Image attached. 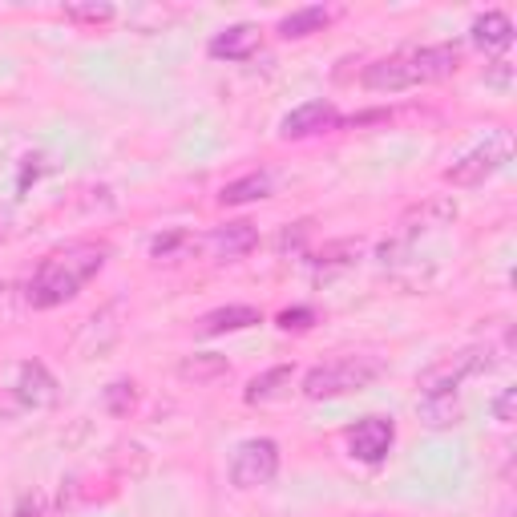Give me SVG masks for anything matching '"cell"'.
I'll list each match as a JSON object with an SVG mask.
<instances>
[{
	"label": "cell",
	"mask_w": 517,
	"mask_h": 517,
	"mask_svg": "<svg viewBox=\"0 0 517 517\" xmlns=\"http://www.w3.org/2000/svg\"><path fill=\"white\" fill-rule=\"evenodd\" d=\"M106 247L97 243H73L65 251H53L37 275L29 279V307H37V312H49V307L57 303H69L101 267H106Z\"/></svg>",
	"instance_id": "obj_1"
},
{
	"label": "cell",
	"mask_w": 517,
	"mask_h": 517,
	"mask_svg": "<svg viewBox=\"0 0 517 517\" xmlns=\"http://www.w3.org/2000/svg\"><path fill=\"white\" fill-rule=\"evenodd\" d=\"M461 65V49L457 45H421V49H404L392 57H380L364 69V85L376 93H400L412 85H429V81H445L453 77Z\"/></svg>",
	"instance_id": "obj_2"
},
{
	"label": "cell",
	"mask_w": 517,
	"mask_h": 517,
	"mask_svg": "<svg viewBox=\"0 0 517 517\" xmlns=\"http://www.w3.org/2000/svg\"><path fill=\"white\" fill-rule=\"evenodd\" d=\"M384 376V364L376 356H340L332 364H320L303 376V396L307 400H336L348 392H360Z\"/></svg>",
	"instance_id": "obj_3"
},
{
	"label": "cell",
	"mask_w": 517,
	"mask_h": 517,
	"mask_svg": "<svg viewBox=\"0 0 517 517\" xmlns=\"http://www.w3.org/2000/svg\"><path fill=\"white\" fill-rule=\"evenodd\" d=\"M509 150H513L509 134H505V130H493L485 142H477L473 150H465V154L445 170V182H453V186H481L485 178H493V174L509 162Z\"/></svg>",
	"instance_id": "obj_4"
},
{
	"label": "cell",
	"mask_w": 517,
	"mask_h": 517,
	"mask_svg": "<svg viewBox=\"0 0 517 517\" xmlns=\"http://www.w3.org/2000/svg\"><path fill=\"white\" fill-rule=\"evenodd\" d=\"M279 473V445L271 437H251L235 449L231 457V481L239 489H259V485H271Z\"/></svg>",
	"instance_id": "obj_5"
},
{
	"label": "cell",
	"mask_w": 517,
	"mask_h": 517,
	"mask_svg": "<svg viewBox=\"0 0 517 517\" xmlns=\"http://www.w3.org/2000/svg\"><path fill=\"white\" fill-rule=\"evenodd\" d=\"M392 441H396V425L388 417H364L348 429V453L364 465H380L392 453Z\"/></svg>",
	"instance_id": "obj_6"
},
{
	"label": "cell",
	"mask_w": 517,
	"mask_h": 517,
	"mask_svg": "<svg viewBox=\"0 0 517 517\" xmlns=\"http://www.w3.org/2000/svg\"><path fill=\"white\" fill-rule=\"evenodd\" d=\"M453 219H457V202H449V198H429V202H421V206H408V211L400 215V239L412 243V239L425 235V231L449 227Z\"/></svg>",
	"instance_id": "obj_7"
},
{
	"label": "cell",
	"mask_w": 517,
	"mask_h": 517,
	"mask_svg": "<svg viewBox=\"0 0 517 517\" xmlns=\"http://www.w3.org/2000/svg\"><path fill=\"white\" fill-rule=\"evenodd\" d=\"M13 396H17L25 408H45V404L57 400V380H53V372H49L41 360H25V364L17 368Z\"/></svg>",
	"instance_id": "obj_8"
},
{
	"label": "cell",
	"mask_w": 517,
	"mask_h": 517,
	"mask_svg": "<svg viewBox=\"0 0 517 517\" xmlns=\"http://www.w3.org/2000/svg\"><path fill=\"white\" fill-rule=\"evenodd\" d=\"M340 126V114L336 106H328V101H307V106L291 110L283 118V138H312V134H324V130H336Z\"/></svg>",
	"instance_id": "obj_9"
},
{
	"label": "cell",
	"mask_w": 517,
	"mask_h": 517,
	"mask_svg": "<svg viewBox=\"0 0 517 517\" xmlns=\"http://www.w3.org/2000/svg\"><path fill=\"white\" fill-rule=\"evenodd\" d=\"M255 243H259V231L251 223H223V227H215L211 235H206V251H211L215 259H223V263L251 255Z\"/></svg>",
	"instance_id": "obj_10"
},
{
	"label": "cell",
	"mask_w": 517,
	"mask_h": 517,
	"mask_svg": "<svg viewBox=\"0 0 517 517\" xmlns=\"http://www.w3.org/2000/svg\"><path fill=\"white\" fill-rule=\"evenodd\" d=\"M263 41V29L259 25H231L223 33L211 37V45H206V53H211L215 61H247Z\"/></svg>",
	"instance_id": "obj_11"
},
{
	"label": "cell",
	"mask_w": 517,
	"mask_h": 517,
	"mask_svg": "<svg viewBox=\"0 0 517 517\" xmlns=\"http://www.w3.org/2000/svg\"><path fill=\"white\" fill-rule=\"evenodd\" d=\"M263 324V316L247 303H231V307H219V312L202 316V332L206 336H223V332H243V328H255Z\"/></svg>",
	"instance_id": "obj_12"
},
{
	"label": "cell",
	"mask_w": 517,
	"mask_h": 517,
	"mask_svg": "<svg viewBox=\"0 0 517 517\" xmlns=\"http://www.w3.org/2000/svg\"><path fill=\"white\" fill-rule=\"evenodd\" d=\"M469 37H473V45H477V49H485V53L509 49V41H513V21H509L505 13H485V17H477V21H473Z\"/></svg>",
	"instance_id": "obj_13"
},
{
	"label": "cell",
	"mask_w": 517,
	"mask_h": 517,
	"mask_svg": "<svg viewBox=\"0 0 517 517\" xmlns=\"http://www.w3.org/2000/svg\"><path fill=\"white\" fill-rule=\"evenodd\" d=\"M271 174L267 170H255V174H247V178H235V182H227L223 190H219V202L223 206H247V202H263V198H271Z\"/></svg>",
	"instance_id": "obj_14"
},
{
	"label": "cell",
	"mask_w": 517,
	"mask_h": 517,
	"mask_svg": "<svg viewBox=\"0 0 517 517\" xmlns=\"http://www.w3.org/2000/svg\"><path fill=\"white\" fill-rule=\"evenodd\" d=\"M417 412L429 429H449L461 417V404H457V392H421Z\"/></svg>",
	"instance_id": "obj_15"
},
{
	"label": "cell",
	"mask_w": 517,
	"mask_h": 517,
	"mask_svg": "<svg viewBox=\"0 0 517 517\" xmlns=\"http://www.w3.org/2000/svg\"><path fill=\"white\" fill-rule=\"evenodd\" d=\"M328 21H332V13H328V9H320V5H307V9H295V13H287V17L279 21V37H287V41L312 37V33H320Z\"/></svg>",
	"instance_id": "obj_16"
},
{
	"label": "cell",
	"mask_w": 517,
	"mask_h": 517,
	"mask_svg": "<svg viewBox=\"0 0 517 517\" xmlns=\"http://www.w3.org/2000/svg\"><path fill=\"white\" fill-rule=\"evenodd\" d=\"M291 368L287 364H279V368H267L263 376H255L251 384H247V392H243V400L247 404H267V400H275V396H283V388H291Z\"/></svg>",
	"instance_id": "obj_17"
},
{
	"label": "cell",
	"mask_w": 517,
	"mask_h": 517,
	"mask_svg": "<svg viewBox=\"0 0 517 517\" xmlns=\"http://www.w3.org/2000/svg\"><path fill=\"white\" fill-rule=\"evenodd\" d=\"M227 372H231L227 360L215 356V352H198V356H186V360L178 364V376H182V380H194V384H211V380H219V376H227Z\"/></svg>",
	"instance_id": "obj_18"
},
{
	"label": "cell",
	"mask_w": 517,
	"mask_h": 517,
	"mask_svg": "<svg viewBox=\"0 0 517 517\" xmlns=\"http://www.w3.org/2000/svg\"><path fill=\"white\" fill-rule=\"evenodd\" d=\"M360 251H364V247H360V239H344V243L324 247L312 263H316V267H348V263H356V259H360Z\"/></svg>",
	"instance_id": "obj_19"
},
{
	"label": "cell",
	"mask_w": 517,
	"mask_h": 517,
	"mask_svg": "<svg viewBox=\"0 0 517 517\" xmlns=\"http://www.w3.org/2000/svg\"><path fill=\"white\" fill-rule=\"evenodd\" d=\"M101 400H106V412H114V417H126V412L138 404V392H134L130 380H114Z\"/></svg>",
	"instance_id": "obj_20"
},
{
	"label": "cell",
	"mask_w": 517,
	"mask_h": 517,
	"mask_svg": "<svg viewBox=\"0 0 517 517\" xmlns=\"http://www.w3.org/2000/svg\"><path fill=\"white\" fill-rule=\"evenodd\" d=\"M61 13L73 25H106L114 17V5H97V0H93V5H65Z\"/></svg>",
	"instance_id": "obj_21"
},
{
	"label": "cell",
	"mask_w": 517,
	"mask_h": 517,
	"mask_svg": "<svg viewBox=\"0 0 517 517\" xmlns=\"http://www.w3.org/2000/svg\"><path fill=\"white\" fill-rule=\"evenodd\" d=\"M186 247H190V235H186V231H170V235H158V239L150 243V255L174 263V259L186 255Z\"/></svg>",
	"instance_id": "obj_22"
},
{
	"label": "cell",
	"mask_w": 517,
	"mask_h": 517,
	"mask_svg": "<svg viewBox=\"0 0 517 517\" xmlns=\"http://www.w3.org/2000/svg\"><path fill=\"white\" fill-rule=\"evenodd\" d=\"M316 324V312L312 307H287V312H279V328L283 332H303Z\"/></svg>",
	"instance_id": "obj_23"
},
{
	"label": "cell",
	"mask_w": 517,
	"mask_h": 517,
	"mask_svg": "<svg viewBox=\"0 0 517 517\" xmlns=\"http://www.w3.org/2000/svg\"><path fill=\"white\" fill-rule=\"evenodd\" d=\"M513 404H517V388H505V392L493 400V417H497L501 425H509V421H513Z\"/></svg>",
	"instance_id": "obj_24"
},
{
	"label": "cell",
	"mask_w": 517,
	"mask_h": 517,
	"mask_svg": "<svg viewBox=\"0 0 517 517\" xmlns=\"http://www.w3.org/2000/svg\"><path fill=\"white\" fill-rule=\"evenodd\" d=\"M303 235H307V223H295V231H283V239H279V251H283V255H287V251H299Z\"/></svg>",
	"instance_id": "obj_25"
},
{
	"label": "cell",
	"mask_w": 517,
	"mask_h": 517,
	"mask_svg": "<svg viewBox=\"0 0 517 517\" xmlns=\"http://www.w3.org/2000/svg\"><path fill=\"white\" fill-rule=\"evenodd\" d=\"M17 517H41V497H21Z\"/></svg>",
	"instance_id": "obj_26"
},
{
	"label": "cell",
	"mask_w": 517,
	"mask_h": 517,
	"mask_svg": "<svg viewBox=\"0 0 517 517\" xmlns=\"http://www.w3.org/2000/svg\"><path fill=\"white\" fill-rule=\"evenodd\" d=\"M0 295H5V283H0Z\"/></svg>",
	"instance_id": "obj_27"
}]
</instances>
